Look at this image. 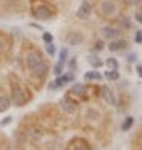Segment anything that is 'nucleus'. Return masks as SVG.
<instances>
[{"label": "nucleus", "instance_id": "1", "mask_svg": "<svg viewBox=\"0 0 142 150\" xmlns=\"http://www.w3.org/2000/svg\"><path fill=\"white\" fill-rule=\"evenodd\" d=\"M32 16L38 20H47L55 16V8L44 0H32Z\"/></svg>", "mask_w": 142, "mask_h": 150}, {"label": "nucleus", "instance_id": "2", "mask_svg": "<svg viewBox=\"0 0 142 150\" xmlns=\"http://www.w3.org/2000/svg\"><path fill=\"white\" fill-rule=\"evenodd\" d=\"M11 100L15 106H23L26 104V100H28V93H26L23 84L20 81H14L11 84Z\"/></svg>", "mask_w": 142, "mask_h": 150}, {"label": "nucleus", "instance_id": "3", "mask_svg": "<svg viewBox=\"0 0 142 150\" xmlns=\"http://www.w3.org/2000/svg\"><path fill=\"white\" fill-rule=\"evenodd\" d=\"M41 63H44V58H43L41 54H40L38 49H29L25 54V64H26V69L28 71H34Z\"/></svg>", "mask_w": 142, "mask_h": 150}, {"label": "nucleus", "instance_id": "4", "mask_svg": "<svg viewBox=\"0 0 142 150\" xmlns=\"http://www.w3.org/2000/svg\"><path fill=\"white\" fill-rule=\"evenodd\" d=\"M98 12H99V16H103L105 18H112L118 14V6L113 0H104V2L99 3Z\"/></svg>", "mask_w": 142, "mask_h": 150}, {"label": "nucleus", "instance_id": "5", "mask_svg": "<svg viewBox=\"0 0 142 150\" xmlns=\"http://www.w3.org/2000/svg\"><path fill=\"white\" fill-rule=\"evenodd\" d=\"M92 5L87 2V0H84L83 3L79 5V8L77 9V18L79 20H87L90 16H92Z\"/></svg>", "mask_w": 142, "mask_h": 150}, {"label": "nucleus", "instance_id": "6", "mask_svg": "<svg viewBox=\"0 0 142 150\" xmlns=\"http://www.w3.org/2000/svg\"><path fill=\"white\" fill-rule=\"evenodd\" d=\"M86 91H87V86L86 84H81V83H75L70 89L69 92L66 93V97H78V98H84L86 97Z\"/></svg>", "mask_w": 142, "mask_h": 150}, {"label": "nucleus", "instance_id": "7", "mask_svg": "<svg viewBox=\"0 0 142 150\" xmlns=\"http://www.w3.org/2000/svg\"><path fill=\"white\" fill-rule=\"evenodd\" d=\"M60 107H61L63 112H66V113H73L78 109V104H77V101H73L70 97H64L60 101Z\"/></svg>", "mask_w": 142, "mask_h": 150}, {"label": "nucleus", "instance_id": "8", "mask_svg": "<svg viewBox=\"0 0 142 150\" xmlns=\"http://www.w3.org/2000/svg\"><path fill=\"white\" fill-rule=\"evenodd\" d=\"M73 78H75V74H73L72 71L67 72V74H61V75H58V77L55 78V81H53V86H55V89H60V87H63L64 84L73 81Z\"/></svg>", "mask_w": 142, "mask_h": 150}, {"label": "nucleus", "instance_id": "9", "mask_svg": "<svg viewBox=\"0 0 142 150\" xmlns=\"http://www.w3.org/2000/svg\"><path fill=\"white\" fill-rule=\"evenodd\" d=\"M101 35H103L104 38L113 40V38H116L119 35V29L115 28V26H112V25H105V26L101 28Z\"/></svg>", "mask_w": 142, "mask_h": 150}, {"label": "nucleus", "instance_id": "10", "mask_svg": "<svg viewBox=\"0 0 142 150\" xmlns=\"http://www.w3.org/2000/svg\"><path fill=\"white\" fill-rule=\"evenodd\" d=\"M101 97H103L107 103L112 104V106L116 104V98H115V93H113V91L110 89V87H107V86L101 87Z\"/></svg>", "mask_w": 142, "mask_h": 150}, {"label": "nucleus", "instance_id": "11", "mask_svg": "<svg viewBox=\"0 0 142 150\" xmlns=\"http://www.w3.org/2000/svg\"><path fill=\"white\" fill-rule=\"evenodd\" d=\"M66 40H67V43H69V45L78 46V45H81L84 42V35L81 32H70L69 35L66 37Z\"/></svg>", "mask_w": 142, "mask_h": 150}, {"label": "nucleus", "instance_id": "12", "mask_svg": "<svg viewBox=\"0 0 142 150\" xmlns=\"http://www.w3.org/2000/svg\"><path fill=\"white\" fill-rule=\"evenodd\" d=\"M124 47H127L125 40H112L109 43V51H112V52H118L121 49H124Z\"/></svg>", "mask_w": 142, "mask_h": 150}, {"label": "nucleus", "instance_id": "13", "mask_svg": "<svg viewBox=\"0 0 142 150\" xmlns=\"http://www.w3.org/2000/svg\"><path fill=\"white\" fill-rule=\"evenodd\" d=\"M104 78V75L98 72L96 69H93V71H89V72H86L84 74V80L86 81H101Z\"/></svg>", "mask_w": 142, "mask_h": 150}, {"label": "nucleus", "instance_id": "14", "mask_svg": "<svg viewBox=\"0 0 142 150\" xmlns=\"http://www.w3.org/2000/svg\"><path fill=\"white\" fill-rule=\"evenodd\" d=\"M69 150H90V147H89V144H87L86 141H83V139H73V141L70 142Z\"/></svg>", "mask_w": 142, "mask_h": 150}, {"label": "nucleus", "instance_id": "15", "mask_svg": "<svg viewBox=\"0 0 142 150\" xmlns=\"http://www.w3.org/2000/svg\"><path fill=\"white\" fill-rule=\"evenodd\" d=\"M9 104H11L9 97H8V95H6L2 89H0V112H5L6 109L9 107Z\"/></svg>", "mask_w": 142, "mask_h": 150}, {"label": "nucleus", "instance_id": "16", "mask_svg": "<svg viewBox=\"0 0 142 150\" xmlns=\"http://www.w3.org/2000/svg\"><path fill=\"white\" fill-rule=\"evenodd\" d=\"M104 77L109 80V81H118L119 77H121V74L118 72V69H109V71L104 74Z\"/></svg>", "mask_w": 142, "mask_h": 150}, {"label": "nucleus", "instance_id": "17", "mask_svg": "<svg viewBox=\"0 0 142 150\" xmlns=\"http://www.w3.org/2000/svg\"><path fill=\"white\" fill-rule=\"evenodd\" d=\"M87 61H89V64H92L95 69H99V67H103V64H104V61L96 55H90L89 58H87Z\"/></svg>", "mask_w": 142, "mask_h": 150}, {"label": "nucleus", "instance_id": "18", "mask_svg": "<svg viewBox=\"0 0 142 150\" xmlns=\"http://www.w3.org/2000/svg\"><path fill=\"white\" fill-rule=\"evenodd\" d=\"M9 49V42L8 38L3 37V34H0V55H3V54Z\"/></svg>", "mask_w": 142, "mask_h": 150}, {"label": "nucleus", "instance_id": "19", "mask_svg": "<svg viewBox=\"0 0 142 150\" xmlns=\"http://www.w3.org/2000/svg\"><path fill=\"white\" fill-rule=\"evenodd\" d=\"M133 124H134V118L133 117H127L124 120V122H122V126H121V130H122V132H128L133 127Z\"/></svg>", "mask_w": 142, "mask_h": 150}, {"label": "nucleus", "instance_id": "20", "mask_svg": "<svg viewBox=\"0 0 142 150\" xmlns=\"http://www.w3.org/2000/svg\"><path fill=\"white\" fill-rule=\"evenodd\" d=\"M67 57H69V51L66 49V47H63L61 51H60V57H58V63H61V64H66V61H67Z\"/></svg>", "mask_w": 142, "mask_h": 150}, {"label": "nucleus", "instance_id": "21", "mask_svg": "<svg viewBox=\"0 0 142 150\" xmlns=\"http://www.w3.org/2000/svg\"><path fill=\"white\" fill-rule=\"evenodd\" d=\"M105 64H107V67H109V69H118V67H119L118 60H116V58H113V57L107 58V60H105Z\"/></svg>", "mask_w": 142, "mask_h": 150}, {"label": "nucleus", "instance_id": "22", "mask_svg": "<svg viewBox=\"0 0 142 150\" xmlns=\"http://www.w3.org/2000/svg\"><path fill=\"white\" fill-rule=\"evenodd\" d=\"M46 52H47V55L49 57H53L55 55V52H57V47L53 43H46Z\"/></svg>", "mask_w": 142, "mask_h": 150}, {"label": "nucleus", "instance_id": "23", "mask_svg": "<svg viewBox=\"0 0 142 150\" xmlns=\"http://www.w3.org/2000/svg\"><path fill=\"white\" fill-rule=\"evenodd\" d=\"M119 25L122 26L124 29H130L131 28V22H130V18H127V17H122L119 20Z\"/></svg>", "mask_w": 142, "mask_h": 150}, {"label": "nucleus", "instance_id": "24", "mask_svg": "<svg viewBox=\"0 0 142 150\" xmlns=\"http://www.w3.org/2000/svg\"><path fill=\"white\" fill-rule=\"evenodd\" d=\"M63 71H64V64L57 63L55 66H53V74H55L57 77H58V75H61V74H63Z\"/></svg>", "mask_w": 142, "mask_h": 150}, {"label": "nucleus", "instance_id": "25", "mask_svg": "<svg viewBox=\"0 0 142 150\" xmlns=\"http://www.w3.org/2000/svg\"><path fill=\"white\" fill-rule=\"evenodd\" d=\"M103 49H104V42H103V40H96L95 45H93V51L95 52H99V51H103Z\"/></svg>", "mask_w": 142, "mask_h": 150}, {"label": "nucleus", "instance_id": "26", "mask_svg": "<svg viewBox=\"0 0 142 150\" xmlns=\"http://www.w3.org/2000/svg\"><path fill=\"white\" fill-rule=\"evenodd\" d=\"M43 42L44 43H52L53 42V35H52L51 32H44L43 34Z\"/></svg>", "mask_w": 142, "mask_h": 150}, {"label": "nucleus", "instance_id": "27", "mask_svg": "<svg viewBox=\"0 0 142 150\" xmlns=\"http://www.w3.org/2000/svg\"><path fill=\"white\" fill-rule=\"evenodd\" d=\"M77 66H78V63H77V58H72V60L69 61V69L73 72V71L77 69Z\"/></svg>", "mask_w": 142, "mask_h": 150}, {"label": "nucleus", "instance_id": "28", "mask_svg": "<svg viewBox=\"0 0 142 150\" xmlns=\"http://www.w3.org/2000/svg\"><path fill=\"white\" fill-rule=\"evenodd\" d=\"M134 42L136 43H142V31H136V34H134Z\"/></svg>", "mask_w": 142, "mask_h": 150}, {"label": "nucleus", "instance_id": "29", "mask_svg": "<svg viewBox=\"0 0 142 150\" xmlns=\"http://www.w3.org/2000/svg\"><path fill=\"white\" fill-rule=\"evenodd\" d=\"M11 121H12V117H6V118H3V120H2V122H0V126H2V127H3V126H8Z\"/></svg>", "mask_w": 142, "mask_h": 150}, {"label": "nucleus", "instance_id": "30", "mask_svg": "<svg viewBox=\"0 0 142 150\" xmlns=\"http://www.w3.org/2000/svg\"><path fill=\"white\" fill-rule=\"evenodd\" d=\"M136 54H130V55H128L127 57V61H128V63H134V61H136Z\"/></svg>", "mask_w": 142, "mask_h": 150}, {"label": "nucleus", "instance_id": "31", "mask_svg": "<svg viewBox=\"0 0 142 150\" xmlns=\"http://www.w3.org/2000/svg\"><path fill=\"white\" fill-rule=\"evenodd\" d=\"M134 18L138 20V23L142 25V12H136V14H134Z\"/></svg>", "mask_w": 142, "mask_h": 150}, {"label": "nucleus", "instance_id": "32", "mask_svg": "<svg viewBox=\"0 0 142 150\" xmlns=\"http://www.w3.org/2000/svg\"><path fill=\"white\" fill-rule=\"evenodd\" d=\"M136 74L142 78V64H136Z\"/></svg>", "mask_w": 142, "mask_h": 150}, {"label": "nucleus", "instance_id": "33", "mask_svg": "<svg viewBox=\"0 0 142 150\" xmlns=\"http://www.w3.org/2000/svg\"><path fill=\"white\" fill-rule=\"evenodd\" d=\"M141 2V0H125V3H128V5H138Z\"/></svg>", "mask_w": 142, "mask_h": 150}]
</instances>
